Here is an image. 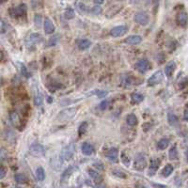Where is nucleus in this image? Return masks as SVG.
<instances>
[{
    "mask_svg": "<svg viewBox=\"0 0 188 188\" xmlns=\"http://www.w3.org/2000/svg\"><path fill=\"white\" fill-rule=\"evenodd\" d=\"M135 69L139 72H146L149 69H150V62L143 58V59H140L136 62L135 64Z\"/></svg>",
    "mask_w": 188,
    "mask_h": 188,
    "instance_id": "0eeeda50",
    "label": "nucleus"
},
{
    "mask_svg": "<svg viewBox=\"0 0 188 188\" xmlns=\"http://www.w3.org/2000/svg\"><path fill=\"white\" fill-rule=\"evenodd\" d=\"M29 152L33 156H35V157H41V156H43L45 154V150L41 145L35 143V144H32L30 146Z\"/></svg>",
    "mask_w": 188,
    "mask_h": 188,
    "instance_id": "20e7f679",
    "label": "nucleus"
},
{
    "mask_svg": "<svg viewBox=\"0 0 188 188\" xmlns=\"http://www.w3.org/2000/svg\"><path fill=\"white\" fill-rule=\"evenodd\" d=\"M176 69V63L174 61H170L169 63L166 66L165 68V72H166V75L170 77L172 74H173V72L175 71Z\"/></svg>",
    "mask_w": 188,
    "mask_h": 188,
    "instance_id": "a211bd4d",
    "label": "nucleus"
},
{
    "mask_svg": "<svg viewBox=\"0 0 188 188\" xmlns=\"http://www.w3.org/2000/svg\"><path fill=\"white\" fill-rule=\"evenodd\" d=\"M141 41H142V38L140 36L135 35V36H130L127 39H125L124 42L127 44H131V45H135V44H139Z\"/></svg>",
    "mask_w": 188,
    "mask_h": 188,
    "instance_id": "dca6fc26",
    "label": "nucleus"
},
{
    "mask_svg": "<svg viewBox=\"0 0 188 188\" xmlns=\"http://www.w3.org/2000/svg\"><path fill=\"white\" fill-rule=\"evenodd\" d=\"M167 120H168V123L170 125H176L178 123V118L174 115V114H172V113H168L167 115Z\"/></svg>",
    "mask_w": 188,
    "mask_h": 188,
    "instance_id": "a878e982",
    "label": "nucleus"
},
{
    "mask_svg": "<svg viewBox=\"0 0 188 188\" xmlns=\"http://www.w3.org/2000/svg\"><path fill=\"white\" fill-rule=\"evenodd\" d=\"M176 21H177V24L180 25V26H186L187 23H188V15L186 12L184 11H181L177 14V17H176Z\"/></svg>",
    "mask_w": 188,
    "mask_h": 188,
    "instance_id": "1a4fd4ad",
    "label": "nucleus"
},
{
    "mask_svg": "<svg viewBox=\"0 0 188 188\" xmlns=\"http://www.w3.org/2000/svg\"><path fill=\"white\" fill-rule=\"evenodd\" d=\"M128 32V27L126 25H119L111 29L110 34L113 37H120Z\"/></svg>",
    "mask_w": 188,
    "mask_h": 188,
    "instance_id": "423d86ee",
    "label": "nucleus"
},
{
    "mask_svg": "<svg viewBox=\"0 0 188 188\" xmlns=\"http://www.w3.org/2000/svg\"><path fill=\"white\" fill-rule=\"evenodd\" d=\"M164 80V73L161 71L155 72L148 80V84L150 86H155L157 84H160Z\"/></svg>",
    "mask_w": 188,
    "mask_h": 188,
    "instance_id": "7ed1b4c3",
    "label": "nucleus"
},
{
    "mask_svg": "<svg viewBox=\"0 0 188 188\" xmlns=\"http://www.w3.org/2000/svg\"><path fill=\"white\" fill-rule=\"evenodd\" d=\"M173 170H174V167L172 166L171 165H166L162 170V175L164 177H168V176L171 175V173L173 172Z\"/></svg>",
    "mask_w": 188,
    "mask_h": 188,
    "instance_id": "4be33fe9",
    "label": "nucleus"
},
{
    "mask_svg": "<svg viewBox=\"0 0 188 188\" xmlns=\"http://www.w3.org/2000/svg\"><path fill=\"white\" fill-rule=\"evenodd\" d=\"M104 2V0H94V3L97 4V5H101Z\"/></svg>",
    "mask_w": 188,
    "mask_h": 188,
    "instance_id": "58836bf2",
    "label": "nucleus"
},
{
    "mask_svg": "<svg viewBox=\"0 0 188 188\" xmlns=\"http://www.w3.org/2000/svg\"><path fill=\"white\" fill-rule=\"evenodd\" d=\"M64 16L66 19H72L74 17V11L72 8H68L64 13Z\"/></svg>",
    "mask_w": 188,
    "mask_h": 188,
    "instance_id": "cd10ccee",
    "label": "nucleus"
},
{
    "mask_svg": "<svg viewBox=\"0 0 188 188\" xmlns=\"http://www.w3.org/2000/svg\"><path fill=\"white\" fill-rule=\"evenodd\" d=\"M41 103H42V98L41 96V94L40 93L36 94V95H35V104L36 105H41Z\"/></svg>",
    "mask_w": 188,
    "mask_h": 188,
    "instance_id": "72a5a7b5",
    "label": "nucleus"
},
{
    "mask_svg": "<svg viewBox=\"0 0 188 188\" xmlns=\"http://www.w3.org/2000/svg\"><path fill=\"white\" fill-rule=\"evenodd\" d=\"M97 188H105V186H104V184H100V183H98V184H97Z\"/></svg>",
    "mask_w": 188,
    "mask_h": 188,
    "instance_id": "ea45409f",
    "label": "nucleus"
},
{
    "mask_svg": "<svg viewBox=\"0 0 188 188\" xmlns=\"http://www.w3.org/2000/svg\"><path fill=\"white\" fill-rule=\"evenodd\" d=\"M14 179L15 181H16L18 183H25L26 182V178L24 174L22 173H17V174H15L14 176Z\"/></svg>",
    "mask_w": 188,
    "mask_h": 188,
    "instance_id": "bb28decb",
    "label": "nucleus"
},
{
    "mask_svg": "<svg viewBox=\"0 0 188 188\" xmlns=\"http://www.w3.org/2000/svg\"><path fill=\"white\" fill-rule=\"evenodd\" d=\"M73 151H74V146L73 144H70L69 146H67L64 151H63V157L65 158V160H69L72 154H73Z\"/></svg>",
    "mask_w": 188,
    "mask_h": 188,
    "instance_id": "f3484780",
    "label": "nucleus"
},
{
    "mask_svg": "<svg viewBox=\"0 0 188 188\" xmlns=\"http://www.w3.org/2000/svg\"><path fill=\"white\" fill-rule=\"evenodd\" d=\"M113 174L116 175V176H118V177L125 178V174L123 173L122 171H120V170H114V171H113Z\"/></svg>",
    "mask_w": 188,
    "mask_h": 188,
    "instance_id": "f704fd0d",
    "label": "nucleus"
},
{
    "mask_svg": "<svg viewBox=\"0 0 188 188\" xmlns=\"http://www.w3.org/2000/svg\"><path fill=\"white\" fill-rule=\"evenodd\" d=\"M41 15H36V16H35V24H36V25L40 26V25H41Z\"/></svg>",
    "mask_w": 188,
    "mask_h": 188,
    "instance_id": "c9c22d12",
    "label": "nucleus"
},
{
    "mask_svg": "<svg viewBox=\"0 0 188 188\" xmlns=\"http://www.w3.org/2000/svg\"><path fill=\"white\" fill-rule=\"evenodd\" d=\"M59 39H60L59 35H55V36L51 37V38H50V40L48 41V45H49V46H53V45H56V44H57V43L58 42Z\"/></svg>",
    "mask_w": 188,
    "mask_h": 188,
    "instance_id": "c85d7f7f",
    "label": "nucleus"
},
{
    "mask_svg": "<svg viewBox=\"0 0 188 188\" xmlns=\"http://www.w3.org/2000/svg\"><path fill=\"white\" fill-rule=\"evenodd\" d=\"M186 160H187V162H188V151H186Z\"/></svg>",
    "mask_w": 188,
    "mask_h": 188,
    "instance_id": "a19ab883",
    "label": "nucleus"
},
{
    "mask_svg": "<svg viewBox=\"0 0 188 188\" xmlns=\"http://www.w3.org/2000/svg\"><path fill=\"white\" fill-rule=\"evenodd\" d=\"M169 145V140L167 138H162L158 141L157 143V148L159 150H165L166 148H167Z\"/></svg>",
    "mask_w": 188,
    "mask_h": 188,
    "instance_id": "5701e85b",
    "label": "nucleus"
},
{
    "mask_svg": "<svg viewBox=\"0 0 188 188\" xmlns=\"http://www.w3.org/2000/svg\"><path fill=\"white\" fill-rule=\"evenodd\" d=\"M55 25L49 18H45L44 20V32L46 34H53L55 32Z\"/></svg>",
    "mask_w": 188,
    "mask_h": 188,
    "instance_id": "f8f14e48",
    "label": "nucleus"
},
{
    "mask_svg": "<svg viewBox=\"0 0 188 188\" xmlns=\"http://www.w3.org/2000/svg\"><path fill=\"white\" fill-rule=\"evenodd\" d=\"M76 44H77V47L80 50H86L90 47L91 41L89 40H87V39H80V40H77Z\"/></svg>",
    "mask_w": 188,
    "mask_h": 188,
    "instance_id": "4468645a",
    "label": "nucleus"
},
{
    "mask_svg": "<svg viewBox=\"0 0 188 188\" xmlns=\"http://www.w3.org/2000/svg\"><path fill=\"white\" fill-rule=\"evenodd\" d=\"M131 100H132V103H134V104H139V103H141L144 100V95H143V94H141V93L135 92V93L132 94Z\"/></svg>",
    "mask_w": 188,
    "mask_h": 188,
    "instance_id": "6ab92c4d",
    "label": "nucleus"
},
{
    "mask_svg": "<svg viewBox=\"0 0 188 188\" xmlns=\"http://www.w3.org/2000/svg\"><path fill=\"white\" fill-rule=\"evenodd\" d=\"M36 178L39 182H42L45 179V172L42 167H38L36 169Z\"/></svg>",
    "mask_w": 188,
    "mask_h": 188,
    "instance_id": "b1692460",
    "label": "nucleus"
},
{
    "mask_svg": "<svg viewBox=\"0 0 188 188\" xmlns=\"http://www.w3.org/2000/svg\"><path fill=\"white\" fill-rule=\"evenodd\" d=\"M146 166H147V160H146V157L144 156V154L138 153L135 158V163H134L135 169L138 171H142L146 167Z\"/></svg>",
    "mask_w": 188,
    "mask_h": 188,
    "instance_id": "f03ea898",
    "label": "nucleus"
},
{
    "mask_svg": "<svg viewBox=\"0 0 188 188\" xmlns=\"http://www.w3.org/2000/svg\"><path fill=\"white\" fill-rule=\"evenodd\" d=\"M106 157L107 159L112 162V163H116L118 161V157H119V151L116 148H111L106 153Z\"/></svg>",
    "mask_w": 188,
    "mask_h": 188,
    "instance_id": "9b49d317",
    "label": "nucleus"
},
{
    "mask_svg": "<svg viewBox=\"0 0 188 188\" xmlns=\"http://www.w3.org/2000/svg\"><path fill=\"white\" fill-rule=\"evenodd\" d=\"M14 188H21V187H14Z\"/></svg>",
    "mask_w": 188,
    "mask_h": 188,
    "instance_id": "79ce46f5",
    "label": "nucleus"
},
{
    "mask_svg": "<svg viewBox=\"0 0 188 188\" xmlns=\"http://www.w3.org/2000/svg\"><path fill=\"white\" fill-rule=\"evenodd\" d=\"M87 127H88L87 122H82V123H81V125H80L79 129H78V133H79V135H81L82 134H84V133L86 132Z\"/></svg>",
    "mask_w": 188,
    "mask_h": 188,
    "instance_id": "c756f323",
    "label": "nucleus"
},
{
    "mask_svg": "<svg viewBox=\"0 0 188 188\" xmlns=\"http://www.w3.org/2000/svg\"><path fill=\"white\" fill-rule=\"evenodd\" d=\"M88 174H89V176H90L94 181H95L97 183H99V182H102V176L98 173L97 171L93 170V169H88Z\"/></svg>",
    "mask_w": 188,
    "mask_h": 188,
    "instance_id": "412c9836",
    "label": "nucleus"
},
{
    "mask_svg": "<svg viewBox=\"0 0 188 188\" xmlns=\"http://www.w3.org/2000/svg\"><path fill=\"white\" fill-rule=\"evenodd\" d=\"M168 155H169L170 160H177L178 159V151H177L176 146H173L169 150Z\"/></svg>",
    "mask_w": 188,
    "mask_h": 188,
    "instance_id": "393cba45",
    "label": "nucleus"
},
{
    "mask_svg": "<svg viewBox=\"0 0 188 188\" xmlns=\"http://www.w3.org/2000/svg\"><path fill=\"white\" fill-rule=\"evenodd\" d=\"M126 122L129 126H135L137 124L138 120H137V118L135 114H129L127 117H126Z\"/></svg>",
    "mask_w": 188,
    "mask_h": 188,
    "instance_id": "aec40b11",
    "label": "nucleus"
},
{
    "mask_svg": "<svg viewBox=\"0 0 188 188\" xmlns=\"http://www.w3.org/2000/svg\"><path fill=\"white\" fill-rule=\"evenodd\" d=\"M135 21L140 25H147L149 24L150 18L146 12H137L135 15Z\"/></svg>",
    "mask_w": 188,
    "mask_h": 188,
    "instance_id": "39448f33",
    "label": "nucleus"
},
{
    "mask_svg": "<svg viewBox=\"0 0 188 188\" xmlns=\"http://www.w3.org/2000/svg\"><path fill=\"white\" fill-rule=\"evenodd\" d=\"M76 112H77L76 107L66 108V109H64V110H62L61 112H59V114L57 117V119L59 121H65V120L71 119L75 116Z\"/></svg>",
    "mask_w": 188,
    "mask_h": 188,
    "instance_id": "f257e3e1",
    "label": "nucleus"
},
{
    "mask_svg": "<svg viewBox=\"0 0 188 188\" xmlns=\"http://www.w3.org/2000/svg\"><path fill=\"white\" fill-rule=\"evenodd\" d=\"M91 11H92L93 14L98 15V14H100V13L102 12V8H101L99 5H97V6H95V7H93V8H92Z\"/></svg>",
    "mask_w": 188,
    "mask_h": 188,
    "instance_id": "473e14b6",
    "label": "nucleus"
},
{
    "mask_svg": "<svg viewBox=\"0 0 188 188\" xmlns=\"http://www.w3.org/2000/svg\"><path fill=\"white\" fill-rule=\"evenodd\" d=\"M108 105H109V101L105 100V101H103L102 103H100L99 108L101 109V110H105V109L108 107Z\"/></svg>",
    "mask_w": 188,
    "mask_h": 188,
    "instance_id": "2f4dec72",
    "label": "nucleus"
},
{
    "mask_svg": "<svg viewBox=\"0 0 188 188\" xmlns=\"http://www.w3.org/2000/svg\"><path fill=\"white\" fill-rule=\"evenodd\" d=\"M0 172H1V174H0V179H4V177L6 175V170H5V168L3 166L1 167V170H0Z\"/></svg>",
    "mask_w": 188,
    "mask_h": 188,
    "instance_id": "e433bc0d",
    "label": "nucleus"
},
{
    "mask_svg": "<svg viewBox=\"0 0 188 188\" xmlns=\"http://www.w3.org/2000/svg\"><path fill=\"white\" fill-rule=\"evenodd\" d=\"M10 120L13 124H16L19 120V117L17 115V113H15V112H12L10 114Z\"/></svg>",
    "mask_w": 188,
    "mask_h": 188,
    "instance_id": "7c9ffc66",
    "label": "nucleus"
},
{
    "mask_svg": "<svg viewBox=\"0 0 188 188\" xmlns=\"http://www.w3.org/2000/svg\"><path fill=\"white\" fill-rule=\"evenodd\" d=\"M183 118L186 121H188V109H185L183 112Z\"/></svg>",
    "mask_w": 188,
    "mask_h": 188,
    "instance_id": "4c0bfd02",
    "label": "nucleus"
},
{
    "mask_svg": "<svg viewBox=\"0 0 188 188\" xmlns=\"http://www.w3.org/2000/svg\"><path fill=\"white\" fill-rule=\"evenodd\" d=\"M41 40H42V38L39 33H32V34H29L27 36L25 41H26L27 44L33 45V44L39 43L40 41H41Z\"/></svg>",
    "mask_w": 188,
    "mask_h": 188,
    "instance_id": "9d476101",
    "label": "nucleus"
},
{
    "mask_svg": "<svg viewBox=\"0 0 188 188\" xmlns=\"http://www.w3.org/2000/svg\"><path fill=\"white\" fill-rule=\"evenodd\" d=\"M81 151L83 152V154L87 155V156H90L94 153V148L92 145H90L89 143H83L82 147H81Z\"/></svg>",
    "mask_w": 188,
    "mask_h": 188,
    "instance_id": "2eb2a0df",
    "label": "nucleus"
},
{
    "mask_svg": "<svg viewBox=\"0 0 188 188\" xmlns=\"http://www.w3.org/2000/svg\"><path fill=\"white\" fill-rule=\"evenodd\" d=\"M26 12V6L25 4L20 5L17 8H14L10 10V15L12 17H20L23 16L24 14H25Z\"/></svg>",
    "mask_w": 188,
    "mask_h": 188,
    "instance_id": "6e6552de",
    "label": "nucleus"
},
{
    "mask_svg": "<svg viewBox=\"0 0 188 188\" xmlns=\"http://www.w3.org/2000/svg\"><path fill=\"white\" fill-rule=\"evenodd\" d=\"M160 164H161V161L157 158H153L151 160V164H150V175H153L156 171H157V169L159 168L160 166Z\"/></svg>",
    "mask_w": 188,
    "mask_h": 188,
    "instance_id": "ddd939ff",
    "label": "nucleus"
}]
</instances>
